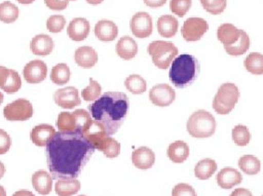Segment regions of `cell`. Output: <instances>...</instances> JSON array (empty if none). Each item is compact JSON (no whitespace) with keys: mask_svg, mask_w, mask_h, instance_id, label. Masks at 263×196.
<instances>
[{"mask_svg":"<svg viewBox=\"0 0 263 196\" xmlns=\"http://www.w3.org/2000/svg\"><path fill=\"white\" fill-rule=\"evenodd\" d=\"M46 163L52 179H76L95 152L80 131H58L45 146Z\"/></svg>","mask_w":263,"mask_h":196,"instance_id":"6da1fadb","label":"cell"},{"mask_svg":"<svg viewBox=\"0 0 263 196\" xmlns=\"http://www.w3.org/2000/svg\"><path fill=\"white\" fill-rule=\"evenodd\" d=\"M128 107L129 102L125 93L107 91L88 106V111L92 120L101 123L108 135H112L125 120Z\"/></svg>","mask_w":263,"mask_h":196,"instance_id":"7a4b0ae2","label":"cell"},{"mask_svg":"<svg viewBox=\"0 0 263 196\" xmlns=\"http://www.w3.org/2000/svg\"><path fill=\"white\" fill-rule=\"evenodd\" d=\"M199 72L198 61L191 54H180L172 62L170 68V80L179 88L190 85Z\"/></svg>","mask_w":263,"mask_h":196,"instance_id":"3957f363","label":"cell"},{"mask_svg":"<svg viewBox=\"0 0 263 196\" xmlns=\"http://www.w3.org/2000/svg\"><path fill=\"white\" fill-rule=\"evenodd\" d=\"M188 133L196 139L210 138L215 133V117L205 110H197L190 115L187 121Z\"/></svg>","mask_w":263,"mask_h":196,"instance_id":"277c9868","label":"cell"},{"mask_svg":"<svg viewBox=\"0 0 263 196\" xmlns=\"http://www.w3.org/2000/svg\"><path fill=\"white\" fill-rule=\"evenodd\" d=\"M239 99L238 87L232 82L220 85L213 100V109L220 115L229 114Z\"/></svg>","mask_w":263,"mask_h":196,"instance_id":"5b68a950","label":"cell"},{"mask_svg":"<svg viewBox=\"0 0 263 196\" xmlns=\"http://www.w3.org/2000/svg\"><path fill=\"white\" fill-rule=\"evenodd\" d=\"M147 51L153 64L161 70L167 69L178 54L177 46L168 41L155 40L149 43Z\"/></svg>","mask_w":263,"mask_h":196,"instance_id":"8992f818","label":"cell"},{"mask_svg":"<svg viewBox=\"0 0 263 196\" xmlns=\"http://www.w3.org/2000/svg\"><path fill=\"white\" fill-rule=\"evenodd\" d=\"M34 110L32 104L26 99H16L3 109L5 119L9 121H25L33 116Z\"/></svg>","mask_w":263,"mask_h":196,"instance_id":"52a82bcc","label":"cell"},{"mask_svg":"<svg viewBox=\"0 0 263 196\" xmlns=\"http://www.w3.org/2000/svg\"><path fill=\"white\" fill-rule=\"evenodd\" d=\"M208 29L209 25L205 19L198 16H191L184 22L181 28V34L185 41L195 42L206 33Z\"/></svg>","mask_w":263,"mask_h":196,"instance_id":"ba28073f","label":"cell"},{"mask_svg":"<svg viewBox=\"0 0 263 196\" xmlns=\"http://www.w3.org/2000/svg\"><path fill=\"white\" fill-rule=\"evenodd\" d=\"M129 28L133 35L137 38H147L153 31L152 17L147 12H137L130 18Z\"/></svg>","mask_w":263,"mask_h":196,"instance_id":"9c48e42d","label":"cell"},{"mask_svg":"<svg viewBox=\"0 0 263 196\" xmlns=\"http://www.w3.org/2000/svg\"><path fill=\"white\" fill-rule=\"evenodd\" d=\"M176 99V92L172 86L166 83L154 85L149 91V100L157 107H167Z\"/></svg>","mask_w":263,"mask_h":196,"instance_id":"30bf717a","label":"cell"},{"mask_svg":"<svg viewBox=\"0 0 263 196\" xmlns=\"http://www.w3.org/2000/svg\"><path fill=\"white\" fill-rule=\"evenodd\" d=\"M53 101L59 107L64 109H73L81 104L78 90L74 86H67L55 90Z\"/></svg>","mask_w":263,"mask_h":196,"instance_id":"8fae6325","label":"cell"},{"mask_svg":"<svg viewBox=\"0 0 263 196\" xmlns=\"http://www.w3.org/2000/svg\"><path fill=\"white\" fill-rule=\"evenodd\" d=\"M47 66L41 60L29 62L23 69V76L28 83H40L46 78Z\"/></svg>","mask_w":263,"mask_h":196,"instance_id":"7c38bea8","label":"cell"},{"mask_svg":"<svg viewBox=\"0 0 263 196\" xmlns=\"http://www.w3.org/2000/svg\"><path fill=\"white\" fill-rule=\"evenodd\" d=\"M22 87L18 73L12 69L0 66V88L7 93H15Z\"/></svg>","mask_w":263,"mask_h":196,"instance_id":"4fadbf2b","label":"cell"},{"mask_svg":"<svg viewBox=\"0 0 263 196\" xmlns=\"http://www.w3.org/2000/svg\"><path fill=\"white\" fill-rule=\"evenodd\" d=\"M90 31L89 22L84 17H75L73 18L68 27H67V34L70 39L76 42H80L84 40Z\"/></svg>","mask_w":263,"mask_h":196,"instance_id":"5bb4252c","label":"cell"},{"mask_svg":"<svg viewBox=\"0 0 263 196\" xmlns=\"http://www.w3.org/2000/svg\"><path fill=\"white\" fill-rule=\"evenodd\" d=\"M132 162L139 169H149L155 162V154L148 147H139L133 151Z\"/></svg>","mask_w":263,"mask_h":196,"instance_id":"9a60e30c","label":"cell"},{"mask_svg":"<svg viewBox=\"0 0 263 196\" xmlns=\"http://www.w3.org/2000/svg\"><path fill=\"white\" fill-rule=\"evenodd\" d=\"M242 31L243 30L237 29L234 25L226 23L218 27L217 37L225 48L233 45L240 38Z\"/></svg>","mask_w":263,"mask_h":196,"instance_id":"2e32d148","label":"cell"},{"mask_svg":"<svg viewBox=\"0 0 263 196\" xmlns=\"http://www.w3.org/2000/svg\"><path fill=\"white\" fill-rule=\"evenodd\" d=\"M217 184L222 189H231L232 187L238 185L242 181L241 173L232 167H224L222 168L216 175Z\"/></svg>","mask_w":263,"mask_h":196,"instance_id":"e0dca14e","label":"cell"},{"mask_svg":"<svg viewBox=\"0 0 263 196\" xmlns=\"http://www.w3.org/2000/svg\"><path fill=\"white\" fill-rule=\"evenodd\" d=\"M93 32L100 41L111 42L117 37L118 28L112 21L101 19L96 24Z\"/></svg>","mask_w":263,"mask_h":196,"instance_id":"ac0fdd59","label":"cell"},{"mask_svg":"<svg viewBox=\"0 0 263 196\" xmlns=\"http://www.w3.org/2000/svg\"><path fill=\"white\" fill-rule=\"evenodd\" d=\"M74 61L79 67L89 69L98 63V53L90 46H80L75 50Z\"/></svg>","mask_w":263,"mask_h":196,"instance_id":"d6986e66","label":"cell"},{"mask_svg":"<svg viewBox=\"0 0 263 196\" xmlns=\"http://www.w3.org/2000/svg\"><path fill=\"white\" fill-rule=\"evenodd\" d=\"M55 130L49 124H39L33 127L30 132V139L37 147H45L54 135Z\"/></svg>","mask_w":263,"mask_h":196,"instance_id":"ffe728a7","label":"cell"},{"mask_svg":"<svg viewBox=\"0 0 263 196\" xmlns=\"http://www.w3.org/2000/svg\"><path fill=\"white\" fill-rule=\"evenodd\" d=\"M54 43L50 36L38 34L30 42V49L35 55H48L53 49Z\"/></svg>","mask_w":263,"mask_h":196,"instance_id":"44dd1931","label":"cell"},{"mask_svg":"<svg viewBox=\"0 0 263 196\" xmlns=\"http://www.w3.org/2000/svg\"><path fill=\"white\" fill-rule=\"evenodd\" d=\"M115 49L120 58L128 61L134 58L138 53V44L132 37L123 36L117 41Z\"/></svg>","mask_w":263,"mask_h":196,"instance_id":"7402d4cb","label":"cell"},{"mask_svg":"<svg viewBox=\"0 0 263 196\" xmlns=\"http://www.w3.org/2000/svg\"><path fill=\"white\" fill-rule=\"evenodd\" d=\"M166 155L174 163H183L189 156V146L184 141H175L168 145Z\"/></svg>","mask_w":263,"mask_h":196,"instance_id":"603a6c76","label":"cell"},{"mask_svg":"<svg viewBox=\"0 0 263 196\" xmlns=\"http://www.w3.org/2000/svg\"><path fill=\"white\" fill-rule=\"evenodd\" d=\"M32 185L36 192L47 195L52 189V177L45 170H37L32 175Z\"/></svg>","mask_w":263,"mask_h":196,"instance_id":"cb8c5ba5","label":"cell"},{"mask_svg":"<svg viewBox=\"0 0 263 196\" xmlns=\"http://www.w3.org/2000/svg\"><path fill=\"white\" fill-rule=\"evenodd\" d=\"M178 21L175 16L164 14L157 19V31L158 34L164 38L174 37L178 31Z\"/></svg>","mask_w":263,"mask_h":196,"instance_id":"d4e9b609","label":"cell"},{"mask_svg":"<svg viewBox=\"0 0 263 196\" xmlns=\"http://www.w3.org/2000/svg\"><path fill=\"white\" fill-rule=\"evenodd\" d=\"M80 190V182L72 178H63L57 181L54 191L58 196H72Z\"/></svg>","mask_w":263,"mask_h":196,"instance_id":"484cf974","label":"cell"},{"mask_svg":"<svg viewBox=\"0 0 263 196\" xmlns=\"http://www.w3.org/2000/svg\"><path fill=\"white\" fill-rule=\"evenodd\" d=\"M95 149L103 152L108 158H115L120 154V144L110 135L103 138L96 145Z\"/></svg>","mask_w":263,"mask_h":196,"instance_id":"4316f807","label":"cell"},{"mask_svg":"<svg viewBox=\"0 0 263 196\" xmlns=\"http://www.w3.org/2000/svg\"><path fill=\"white\" fill-rule=\"evenodd\" d=\"M217 170V163L215 160L205 158L199 160L194 167V174L199 180L210 179Z\"/></svg>","mask_w":263,"mask_h":196,"instance_id":"83f0119b","label":"cell"},{"mask_svg":"<svg viewBox=\"0 0 263 196\" xmlns=\"http://www.w3.org/2000/svg\"><path fill=\"white\" fill-rule=\"evenodd\" d=\"M238 167L247 174H257L261 169L260 160L254 155H243L238 159Z\"/></svg>","mask_w":263,"mask_h":196,"instance_id":"f1b7e54d","label":"cell"},{"mask_svg":"<svg viewBox=\"0 0 263 196\" xmlns=\"http://www.w3.org/2000/svg\"><path fill=\"white\" fill-rule=\"evenodd\" d=\"M243 66L248 72L254 75L263 74V54L259 52H251L247 55Z\"/></svg>","mask_w":263,"mask_h":196,"instance_id":"f546056e","label":"cell"},{"mask_svg":"<svg viewBox=\"0 0 263 196\" xmlns=\"http://www.w3.org/2000/svg\"><path fill=\"white\" fill-rule=\"evenodd\" d=\"M124 85L126 89L132 92L133 94H141L144 93L147 89V82L146 80L138 75V74H132L126 77L124 80Z\"/></svg>","mask_w":263,"mask_h":196,"instance_id":"4dcf8cb0","label":"cell"},{"mask_svg":"<svg viewBox=\"0 0 263 196\" xmlns=\"http://www.w3.org/2000/svg\"><path fill=\"white\" fill-rule=\"evenodd\" d=\"M71 72L66 64H58L52 67L50 73V80L58 85H64L69 82Z\"/></svg>","mask_w":263,"mask_h":196,"instance_id":"1f68e13d","label":"cell"},{"mask_svg":"<svg viewBox=\"0 0 263 196\" xmlns=\"http://www.w3.org/2000/svg\"><path fill=\"white\" fill-rule=\"evenodd\" d=\"M251 45V40L249 35L242 31L240 38L231 46L229 47H225V51L229 54V55H233V56H237V55H241L243 53H246L248 51V49L250 48Z\"/></svg>","mask_w":263,"mask_h":196,"instance_id":"d6a6232c","label":"cell"},{"mask_svg":"<svg viewBox=\"0 0 263 196\" xmlns=\"http://www.w3.org/2000/svg\"><path fill=\"white\" fill-rule=\"evenodd\" d=\"M18 17V8L12 2L4 1L0 3V21L5 24H11Z\"/></svg>","mask_w":263,"mask_h":196,"instance_id":"836d02e7","label":"cell"},{"mask_svg":"<svg viewBox=\"0 0 263 196\" xmlns=\"http://www.w3.org/2000/svg\"><path fill=\"white\" fill-rule=\"evenodd\" d=\"M75 120V130L84 132L92 122L89 112L84 109H77L72 113Z\"/></svg>","mask_w":263,"mask_h":196,"instance_id":"e575fe53","label":"cell"},{"mask_svg":"<svg viewBox=\"0 0 263 196\" xmlns=\"http://www.w3.org/2000/svg\"><path fill=\"white\" fill-rule=\"evenodd\" d=\"M231 135L234 144L240 147L247 146L251 141V132L249 131V128L242 124L235 125L232 129Z\"/></svg>","mask_w":263,"mask_h":196,"instance_id":"d590c367","label":"cell"},{"mask_svg":"<svg viewBox=\"0 0 263 196\" xmlns=\"http://www.w3.org/2000/svg\"><path fill=\"white\" fill-rule=\"evenodd\" d=\"M101 92H102V87L100 83L93 80L92 78H89V84L81 91V96L86 102L96 101L98 97L101 96Z\"/></svg>","mask_w":263,"mask_h":196,"instance_id":"8d00e7d4","label":"cell"},{"mask_svg":"<svg viewBox=\"0 0 263 196\" xmlns=\"http://www.w3.org/2000/svg\"><path fill=\"white\" fill-rule=\"evenodd\" d=\"M57 126L60 131H74L75 120L72 113L61 112L57 119Z\"/></svg>","mask_w":263,"mask_h":196,"instance_id":"74e56055","label":"cell"},{"mask_svg":"<svg viewBox=\"0 0 263 196\" xmlns=\"http://www.w3.org/2000/svg\"><path fill=\"white\" fill-rule=\"evenodd\" d=\"M205 11L212 14L222 13L227 5V0H199Z\"/></svg>","mask_w":263,"mask_h":196,"instance_id":"f35d334b","label":"cell"},{"mask_svg":"<svg viewBox=\"0 0 263 196\" xmlns=\"http://www.w3.org/2000/svg\"><path fill=\"white\" fill-rule=\"evenodd\" d=\"M191 4H192L191 0H171L170 8L173 13L182 17L188 12V10L191 7Z\"/></svg>","mask_w":263,"mask_h":196,"instance_id":"ab89813d","label":"cell"},{"mask_svg":"<svg viewBox=\"0 0 263 196\" xmlns=\"http://www.w3.org/2000/svg\"><path fill=\"white\" fill-rule=\"evenodd\" d=\"M66 25V18L60 14H53L46 21V28L50 33H60Z\"/></svg>","mask_w":263,"mask_h":196,"instance_id":"60d3db41","label":"cell"},{"mask_svg":"<svg viewBox=\"0 0 263 196\" xmlns=\"http://www.w3.org/2000/svg\"><path fill=\"white\" fill-rule=\"evenodd\" d=\"M172 196H197V195L192 186L186 183H180L173 188Z\"/></svg>","mask_w":263,"mask_h":196,"instance_id":"b9f144b4","label":"cell"},{"mask_svg":"<svg viewBox=\"0 0 263 196\" xmlns=\"http://www.w3.org/2000/svg\"><path fill=\"white\" fill-rule=\"evenodd\" d=\"M11 146V139L9 134L4 130L0 128V155L5 154L8 152Z\"/></svg>","mask_w":263,"mask_h":196,"instance_id":"7bdbcfd3","label":"cell"},{"mask_svg":"<svg viewBox=\"0 0 263 196\" xmlns=\"http://www.w3.org/2000/svg\"><path fill=\"white\" fill-rule=\"evenodd\" d=\"M44 2L45 5L52 10H63L69 4L68 0H44Z\"/></svg>","mask_w":263,"mask_h":196,"instance_id":"ee69618b","label":"cell"},{"mask_svg":"<svg viewBox=\"0 0 263 196\" xmlns=\"http://www.w3.org/2000/svg\"><path fill=\"white\" fill-rule=\"evenodd\" d=\"M229 196H253V194L248 189L237 188V189H234V191H232Z\"/></svg>","mask_w":263,"mask_h":196,"instance_id":"f6af8a7d","label":"cell"},{"mask_svg":"<svg viewBox=\"0 0 263 196\" xmlns=\"http://www.w3.org/2000/svg\"><path fill=\"white\" fill-rule=\"evenodd\" d=\"M166 0H144V3L151 8H157L164 5Z\"/></svg>","mask_w":263,"mask_h":196,"instance_id":"bcb514c9","label":"cell"},{"mask_svg":"<svg viewBox=\"0 0 263 196\" xmlns=\"http://www.w3.org/2000/svg\"><path fill=\"white\" fill-rule=\"evenodd\" d=\"M12 196H35L31 191L28 190H18L12 194Z\"/></svg>","mask_w":263,"mask_h":196,"instance_id":"7dc6e473","label":"cell"},{"mask_svg":"<svg viewBox=\"0 0 263 196\" xmlns=\"http://www.w3.org/2000/svg\"><path fill=\"white\" fill-rule=\"evenodd\" d=\"M4 173H5V166H4V164L0 161V179L3 178Z\"/></svg>","mask_w":263,"mask_h":196,"instance_id":"c3c4849f","label":"cell"},{"mask_svg":"<svg viewBox=\"0 0 263 196\" xmlns=\"http://www.w3.org/2000/svg\"><path fill=\"white\" fill-rule=\"evenodd\" d=\"M103 1H104V0H86V2L89 3V4H91V5H98V4L102 3Z\"/></svg>","mask_w":263,"mask_h":196,"instance_id":"681fc988","label":"cell"},{"mask_svg":"<svg viewBox=\"0 0 263 196\" xmlns=\"http://www.w3.org/2000/svg\"><path fill=\"white\" fill-rule=\"evenodd\" d=\"M18 3L21 4H31L33 3L35 0H16Z\"/></svg>","mask_w":263,"mask_h":196,"instance_id":"f907efd6","label":"cell"},{"mask_svg":"<svg viewBox=\"0 0 263 196\" xmlns=\"http://www.w3.org/2000/svg\"><path fill=\"white\" fill-rule=\"evenodd\" d=\"M0 196H6V192L3 186H0Z\"/></svg>","mask_w":263,"mask_h":196,"instance_id":"816d5d0a","label":"cell"},{"mask_svg":"<svg viewBox=\"0 0 263 196\" xmlns=\"http://www.w3.org/2000/svg\"><path fill=\"white\" fill-rule=\"evenodd\" d=\"M3 100H4V96H3V93L0 91V105L3 103Z\"/></svg>","mask_w":263,"mask_h":196,"instance_id":"f5cc1de1","label":"cell"},{"mask_svg":"<svg viewBox=\"0 0 263 196\" xmlns=\"http://www.w3.org/2000/svg\"><path fill=\"white\" fill-rule=\"evenodd\" d=\"M78 196H86V195H78Z\"/></svg>","mask_w":263,"mask_h":196,"instance_id":"db71d44e","label":"cell"},{"mask_svg":"<svg viewBox=\"0 0 263 196\" xmlns=\"http://www.w3.org/2000/svg\"><path fill=\"white\" fill-rule=\"evenodd\" d=\"M68 1H75V0H68Z\"/></svg>","mask_w":263,"mask_h":196,"instance_id":"11a10c76","label":"cell"},{"mask_svg":"<svg viewBox=\"0 0 263 196\" xmlns=\"http://www.w3.org/2000/svg\"><path fill=\"white\" fill-rule=\"evenodd\" d=\"M262 196H263V195H262Z\"/></svg>","mask_w":263,"mask_h":196,"instance_id":"9f6ffc18","label":"cell"}]
</instances>
